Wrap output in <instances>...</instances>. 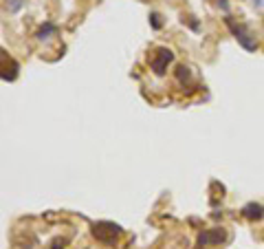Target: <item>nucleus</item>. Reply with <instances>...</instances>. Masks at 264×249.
<instances>
[{
	"label": "nucleus",
	"mask_w": 264,
	"mask_h": 249,
	"mask_svg": "<svg viewBox=\"0 0 264 249\" xmlns=\"http://www.w3.org/2000/svg\"><path fill=\"white\" fill-rule=\"evenodd\" d=\"M174 60V53H172L170 49H158L156 56L150 60V66L152 71L156 73V75H165V71H168V64Z\"/></svg>",
	"instance_id": "f257e3e1"
},
{
	"label": "nucleus",
	"mask_w": 264,
	"mask_h": 249,
	"mask_svg": "<svg viewBox=\"0 0 264 249\" xmlns=\"http://www.w3.org/2000/svg\"><path fill=\"white\" fill-rule=\"evenodd\" d=\"M227 24H229L231 33H234V36H236V40H238V42H240V44L244 46V49L253 51L255 46H257V42H255L253 38H251V33H249L247 29H244V26H240V24H234V20H229V18H227Z\"/></svg>",
	"instance_id": "f03ea898"
},
{
	"label": "nucleus",
	"mask_w": 264,
	"mask_h": 249,
	"mask_svg": "<svg viewBox=\"0 0 264 249\" xmlns=\"http://www.w3.org/2000/svg\"><path fill=\"white\" fill-rule=\"evenodd\" d=\"M222 238H224L222 230H207L198 236V247H207L209 243H220Z\"/></svg>",
	"instance_id": "7ed1b4c3"
},
{
	"label": "nucleus",
	"mask_w": 264,
	"mask_h": 249,
	"mask_svg": "<svg viewBox=\"0 0 264 249\" xmlns=\"http://www.w3.org/2000/svg\"><path fill=\"white\" fill-rule=\"evenodd\" d=\"M242 216L249 220H260L264 216V207L260 203H247L242 207Z\"/></svg>",
	"instance_id": "20e7f679"
},
{
	"label": "nucleus",
	"mask_w": 264,
	"mask_h": 249,
	"mask_svg": "<svg viewBox=\"0 0 264 249\" xmlns=\"http://www.w3.org/2000/svg\"><path fill=\"white\" fill-rule=\"evenodd\" d=\"M150 22H152V26H154V29H161V16H158V13H152L150 16Z\"/></svg>",
	"instance_id": "39448f33"
},
{
	"label": "nucleus",
	"mask_w": 264,
	"mask_h": 249,
	"mask_svg": "<svg viewBox=\"0 0 264 249\" xmlns=\"http://www.w3.org/2000/svg\"><path fill=\"white\" fill-rule=\"evenodd\" d=\"M51 249H59V247H57V245H55V247H51Z\"/></svg>",
	"instance_id": "423d86ee"
}]
</instances>
